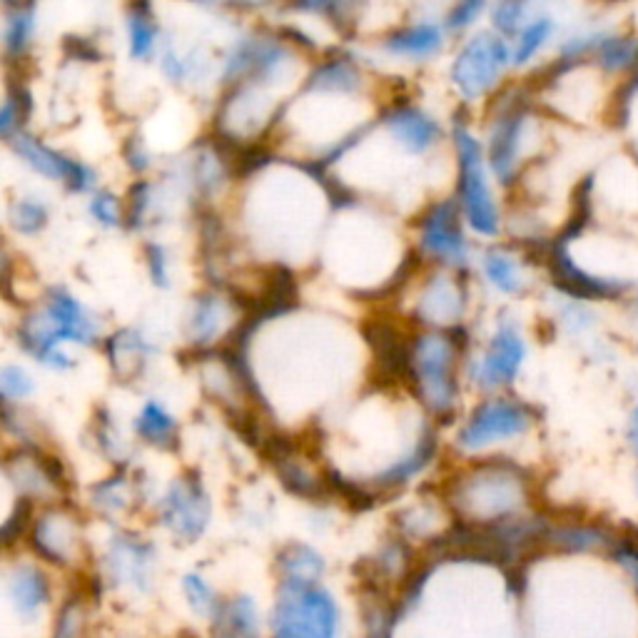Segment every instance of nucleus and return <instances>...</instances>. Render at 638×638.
Here are the masks:
<instances>
[{
    "label": "nucleus",
    "instance_id": "1",
    "mask_svg": "<svg viewBox=\"0 0 638 638\" xmlns=\"http://www.w3.org/2000/svg\"><path fill=\"white\" fill-rule=\"evenodd\" d=\"M534 494V479L524 466L491 460L456 476L446 497L456 509L466 511L472 521H499L519 517L521 509L532 507Z\"/></svg>",
    "mask_w": 638,
    "mask_h": 638
},
{
    "label": "nucleus",
    "instance_id": "2",
    "mask_svg": "<svg viewBox=\"0 0 638 638\" xmlns=\"http://www.w3.org/2000/svg\"><path fill=\"white\" fill-rule=\"evenodd\" d=\"M60 341H78L85 347L95 345L97 325L93 314L73 294L56 287L45 298L43 310L23 314L21 325H18V345L38 362L56 367V370H68V367H73V359L58 349Z\"/></svg>",
    "mask_w": 638,
    "mask_h": 638
},
{
    "label": "nucleus",
    "instance_id": "3",
    "mask_svg": "<svg viewBox=\"0 0 638 638\" xmlns=\"http://www.w3.org/2000/svg\"><path fill=\"white\" fill-rule=\"evenodd\" d=\"M466 341L469 335L460 325L417 329L415 341H411L409 390L434 415H452L456 407V397H460L456 362H460Z\"/></svg>",
    "mask_w": 638,
    "mask_h": 638
},
{
    "label": "nucleus",
    "instance_id": "4",
    "mask_svg": "<svg viewBox=\"0 0 638 638\" xmlns=\"http://www.w3.org/2000/svg\"><path fill=\"white\" fill-rule=\"evenodd\" d=\"M456 155V197L469 228L482 237H497L501 232V210L491 190L487 150L466 123H454Z\"/></svg>",
    "mask_w": 638,
    "mask_h": 638
},
{
    "label": "nucleus",
    "instance_id": "5",
    "mask_svg": "<svg viewBox=\"0 0 638 638\" xmlns=\"http://www.w3.org/2000/svg\"><path fill=\"white\" fill-rule=\"evenodd\" d=\"M536 138V118L524 101H509L494 113L489 123L487 140V165L491 177L501 187H511L524 175V165L529 160Z\"/></svg>",
    "mask_w": 638,
    "mask_h": 638
},
{
    "label": "nucleus",
    "instance_id": "6",
    "mask_svg": "<svg viewBox=\"0 0 638 638\" xmlns=\"http://www.w3.org/2000/svg\"><path fill=\"white\" fill-rule=\"evenodd\" d=\"M339 608L317 583H280L272 638H337Z\"/></svg>",
    "mask_w": 638,
    "mask_h": 638
},
{
    "label": "nucleus",
    "instance_id": "7",
    "mask_svg": "<svg viewBox=\"0 0 638 638\" xmlns=\"http://www.w3.org/2000/svg\"><path fill=\"white\" fill-rule=\"evenodd\" d=\"M509 68H514L511 40L494 31L474 33L462 43L449 66V80L464 101H482L487 97Z\"/></svg>",
    "mask_w": 638,
    "mask_h": 638
},
{
    "label": "nucleus",
    "instance_id": "8",
    "mask_svg": "<svg viewBox=\"0 0 638 638\" xmlns=\"http://www.w3.org/2000/svg\"><path fill=\"white\" fill-rule=\"evenodd\" d=\"M294 66L298 60L285 40L272 38V35H245L224 56L222 80L269 90L292 80Z\"/></svg>",
    "mask_w": 638,
    "mask_h": 638
},
{
    "label": "nucleus",
    "instance_id": "9",
    "mask_svg": "<svg viewBox=\"0 0 638 638\" xmlns=\"http://www.w3.org/2000/svg\"><path fill=\"white\" fill-rule=\"evenodd\" d=\"M536 417L538 415L532 404L517 397H491L476 404L456 442L469 452L497 442H509V439L526 434L536 425Z\"/></svg>",
    "mask_w": 638,
    "mask_h": 638
},
{
    "label": "nucleus",
    "instance_id": "10",
    "mask_svg": "<svg viewBox=\"0 0 638 638\" xmlns=\"http://www.w3.org/2000/svg\"><path fill=\"white\" fill-rule=\"evenodd\" d=\"M8 148L13 150V155L21 160L25 167H31L35 175L53 183L66 185L70 193H90L97 183L95 170L80 158L68 155L58 148H50L48 142L33 138L28 130L15 132L13 138H8Z\"/></svg>",
    "mask_w": 638,
    "mask_h": 638
},
{
    "label": "nucleus",
    "instance_id": "11",
    "mask_svg": "<svg viewBox=\"0 0 638 638\" xmlns=\"http://www.w3.org/2000/svg\"><path fill=\"white\" fill-rule=\"evenodd\" d=\"M160 521L179 542H195L205 534L210 521V497L202 476L195 469L177 476L167 489L165 499L160 501Z\"/></svg>",
    "mask_w": 638,
    "mask_h": 638
},
{
    "label": "nucleus",
    "instance_id": "12",
    "mask_svg": "<svg viewBox=\"0 0 638 638\" xmlns=\"http://www.w3.org/2000/svg\"><path fill=\"white\" fill-rule=\"evenodd\" d=\"M462 214L460 202L454 200H439L421 212L417 222L421 253L444 265L464 269L469 259V245L462 230Z\"/></svg>",
    "mask_w": 638,
    "mask_h": 638
},
{
    "label": "nucleus",
    "instance_id": "13",
    "mask_svg": "<svg viewBox=\"0 0 638 638\" xmlns=\"http://www.w3.org/2000/svg\"><path fill=\"white\" fill-rule=\"evenodd\" d=\"M618 529L622 526L587 517L549 519L544 549L546 554L554 552L566 556H608L611 546L616 544Z\"/></svg>",
    "mask_w": 638,
    "mask_h": 638
},
{
    "label": "nucleus",
    "instance_id": "14",
    "mask_svg": "<svg viewBox=\"0 0 638 638\" xmlns=\"http://www.w3.org/2000/svg\"><path fill=\"white\" fill-rule=\"evenodd\" d=\"M382 128L386 138L411 158H425L442 142V125L419 105H392L384 113Z\"/></svg>",
    "mask_w": 638,
    "mask_h": 638
},
{
    "label": "nucleus",
    "instance_id": "15",
    "mask_svg": "<svg viewBox=\"0 0 638 638\" xmlns=\"http://www.w3.org/2000/svg\"><path fill=\"white\" fill-rule=\"evenodd\" d=\"M526 359V341L521 337L517 325H499L497 335L491 337L487 355L482 364L472 370V380L482 390H497V386H509L521 372V364Z\"/></svg>",
    "mask_w": 638,
    "mask_h": 638
},
{
    "label": "nucleus",
    "instance_id": "16",
    "mask_svg": "<svg viewBox=\"0 0 638 638\" xmlns=\"http://www.w3.org/2000/svg\"><path fill=\"white\" fill-rule=\"evenodd\" d=\"M152 559H155V552L140 536L115 534L111 552L105 556L107 577L113 579V583H130L138 591H146L150 583Z\"/></svg>",
    "mask_w": 638,
    "mask_h": 638
},
{
    "label": "nucleus",
    "instance_id": "17",
    "mask_svg": "<svg viewBox=\"0 0 638 638\" xmlns=\"http://www.w3.org/2000/svg\"><path fill=\"white\" fill-rule=\"evenodd\" d=\"M78 544V524L70 511L53 507L35 521L31 546L48 564L66 566Z\"/></svg>",
    "mask_w": 638,
    "mask_h": 638
},
{
    "label": "nucleus",
    "instance_id": "18",
    "mask_svg": "<svg viewBox=\"0 0 638 638\" xmlns=\"http://www.w3.org/2000/svg\"><path fill=\"white\" fill-rule=\"evenodd\" d=\"M444 40H446L444 23L417 21L411 25H404V28L392 31L390 35H384L382 50L392 58L421 62V60L439 56L444 48Z\"/></svg>",
    "mask_w": 638,
    "mask_h": 638
},
{
    "label": "nucleus",
    "instance_id": "19",
    "mask_svg": "<svg viewBox=\"0 0 638 638\" xmlns=\"http://www.w3.org/2000/svg\"><path fill=\"white\" fill-rule=\"evenodd\" d=\"M591 62L608 76L611 80L622 83L638 70V33L636 31H601V38L594 48Z\"/></svg>",
    "mask_w": 638,
    "mask_h": 638
},
{
    "label": "nucleus",
    "instance_id": "20",
    "mask_svg": "<svg viewBox=\"0 0 638 638\" xmlns=\"http://www.w3.org/2000/svg\"><path fill=\"white\" fill-rule=\"evenodd\" d=\"M466 304V290L460 280L446 275H431L421 292L417 320L419 322H454L462 317Z\"/></svg>",
    "mask_w": 638,
    "mask_h": 638
},
{
    "label": "nucleus",
    "instance_id": "21",
    "mask_svg": "<svg viewBox=\"0 0 638 638\" xmlns=\"http://www.w3.org/2000/svg\"><path fill=\"white\" fill-rule=\"evenodd\" d=\"M152 352H155V349H152L146 335L138 329H120L105 341L107 362H111L113 372L118 374L120 380H132V376L142 374Z\"/></svg>",
    "mask_w": 638,
    "mask_h": 638
},
{
    "label": "nucleus",
    "instance_id": "22",
    "mask_svg": "<svg viewBox=\"0 0 638 638\" xmlns=\"http://www.w3.org/2000/svg\"><path fill=\"white\" fill-rule=\"evenodd\" d=\"M8 594H11L18 614L23 618H35L40 606L50 601V581L38 566L31 564L15 566L11 577H8Z\"/></svg>",
    "mask_w": 638,
    "mask_h": 638
},
{
    "label": "nucleus",
    "instance_id": "23",
    "mask_svg": "<svg viewBox=\"0 0 638 638\" xmlns=\"http://www.w3.org/2000/svg\"><path fill=\"white\" fill-rule=\"evenodd\" d=\"M135 434H138L142 442L165 449V452H175L179 446L177 421L167 415V409L160 402H148L146 407L140 409L138 419H135Z\"/></svg>",
    "mask_w": 638,
    "mask_h": 638
},
{
    "label": "nucleus",
    "instance_id": "24",
    "mask_svg": "<svg viewBox=\"0 0 638 638\" xmlns=\"http://www.w3.org/2000/svg\"><path fill=\"white\" fill-rule=\"evenodd\" d=\"M556 21L549 13H538L529 18V23L521 33L511 40V53H514V68H526L542 56L546 45L554 40Z\"/></svg>",
    "mask_w": 638,
    "mask_h": 638
},
{
    "label": "nucleus",
    "instance_id": "25",
    "mask_svg": "<svg viewBox=\"0 0 638 638\" xmlns=\"http://www.w3.org/2000/svg\"><path fill=\"white\" fill-rule=\"evenodd\" d=\"M277 571L287 583H317L325 573V559L308 544H290L277 554Z\"/></svg>",
    "mask_w": 638,
    "mask_h": 638
},
{
    "label": "nucleus",
    "instance_id": "26",
    "mask_svg": "<svg viewBox=\"0 0 638 638\" xmlns=\"http://www.w3.org/2000/svg\"><path fill=\"white\" fill-rule=\"evenodd\" d=\"M437 452V434L434 429H425V434L419 437L417 446L411 449V454L407 460L397 462L390 469H384L380 476L374 479V487L384 491V489H397L402 484H407L411 476L419 474L425 466L431 462V456Z\"/></svg>",
    "mask_w": 638,
    "mask_h": 638
},
{
    "label": "nucleus",
    "instance_id": "27",
    "mask_svg": "<svg viewBox=\"0 0 638 638\" xmlns=\"http://www.w3.org/2000/svg\"><path fill=\"white\" fill-rule=\"evenodd\" d=\"M158 23L148 3H135L128 11V53L132 60L146 62L158 50Z\"/></svg>",
    "mask_w": 638,
    "mask_h": 638
},
{
    "label": "nucleus",
    "instance_id": "28",
    "mask_svg": "<svg viewBox=\"0 0 638 638\" xmlns=\"http://www.w3.org/2000/svg\"><path fill=\"white\" fill-rule=\"evenodd\" d=\"M482 267L494 290H499L504 294L524 292V287H526L524 269H521L519 259L511 253H507V250H499V247L487 250L482 259Z\"/></svg>",
    "mask_w": 638,
    "mask_h": 638
},
{
    "label": "nucleus",
    "instance_id": "29",
    "mask_svg": "<svg viewBox=\"0 0 638 638\" xmlns=\"http://www.w3.org/2000/svg\"><path fill=\"white\" fill-rule=\"evenodd\" d=\"M35 35V5L18 3L11 5L3 23V50L5 58H23L31 48Z\"/></svg>",
    "mask_w": 638,
    "mask_h": 638
},
{
    "label": "nucleus",
    "instance_id": "30",
    "mask_svg": "<svg viewBox=\"0 0 638 638\" xmlns=\"http://www.w3.org/2000/svg\"><path fill=\"white\" fill-rule=\"evenodd\" d=\"M222 322V300L218 292H202L195 298L190 322H187V332L195 347H205L210 339L218 337Z\"/></svg>",
    "mask_w": 638,
    "mask_h": 638
},
{
    "label": "nucleus",
    "instance_id": "31",
    "mask_svg": "<svg viewBox=\"0 0 638 638\" xmlns=\"http://www.w3.org/2000/svg\"><path fill=\"white\" fill-rule=\"evenodd\" d=\"M529 13H532V0H491V31L504 35L507 40H514L532 18Z\"/></svg>",
    "mask_w": 638,
    "mask_h": 638
},
{
    "label": "nucleus",
    "instance_id": "32",
    "mask_svg": "<svg viewBox=\"0 0 638 638\" xmlns=\"http://www.w3.org/2000/svg\"><path fill=\"white\" fill-rule=\"evenodd\" d=\"M8 220H11V228L18 232V235L33 237L45 230V224H48V220H50V210H48V205L40 200V197L23 195L11 205Z\"/></svg>",
    "mask_w": 638,
    "mask_h": 638
},
{
    "label": "nucleus",
    "instance_id": "33",
    "mask_svg": "<svg viewBox=\"0 0 638 638\" xmlns=\"http://www.w3.org/2000/svg\"><path fill=\"white\" fill-rule=\"evenodd\" d=\"M275 469H277V476H280V482L285 484V489L294 494V497L322 499L329 494L325 479H320V476H312L308 469H302V466L294 462V456L292 460L275 464Z\"/></svg>",
    "mask_w": 638,
    "mask_h": 638
},
{
    "label": "nucleus",
    "instance_id": "34",
    "mask_svg": "<svg viewBox=\"0 0 638 638\" xmlns=\"http://www.w3.org/2000/svg\"><path fill=\"white\" fill-rule=\"evenodd\" d=\"M606 559L618 566V571L624 573L628 587H631L634 596L638 599V532L634 526L618 529L616 544L611 546Z\"/></svg>",
    "mask_w": 638,
    "mask_h": 638
},
{
    "label": "nucleus",
    "instance_id": "35",
    "mask_svg": "<svg viewBox=\"0 0 638 638\" xmlns=\"http://www.w3.org/2000/svg\"><path fill=\"white\" fill-rule=\"evenodd\" d=\"M491 8V0H454L444 18L446 33L460 35L474 28V23Z\"/></svg>",
    "mask_w": 638,
    "mask_h": 638
},
{
    "label": "nucleus",
    "instance_id": "36",
    "mask_svg": "<svg viewBox=\"0 0 638 638\" xmlns=\"http://www.w3.org/2000/svg\"><path fill=\"white\" fill-rule=\"evenodd\" d=\"M128 494H130L128 476L118 472L93 489V504L101 511H120L128 504Z\"/></svg>",
    "mask_w": 638,
    "mask_h": 638
},
{
    "label": "nucleus",
    "instance_id": "37",
    "mask_svg": "<svg viewBox=\"0 0 638 638\" xmlns=\"http://www.w3.org/2000/svg\"><path fill=\"white\" fill-rule=\"evenodd\" d=\"M183 589H185V599L190 601L195 614L212 618L214 611L220 608L222 599H218V594L210 589V583L202 577H197V573H187L183 581Z\"/></svg>",
    "mask_w": 638,
    "mask_h": 638
},
{
    "label": "nucleus",
    "instance_id": "38",
    "mask_svg": "<svg viewBox=\"0 0 638 638\" xmlns=\"http://www.w3.org/2000/svg\"><path fill=\"white\" fill-rule=\"evenodd\" d=\"M90 214L103 228H118L123 224V205L111 190H97L90 200Z\"/></svg>",
    "mask_w": 638,
    "mask_h": 638
},
{
    "label": "nucleus",
    "instance_id": "39",
    "mask_svg": "<svg viewBox=\"0 0 638 638\" xmlns=\"http://www.w3.org/2000/svg\"><path fill=\"white\" fill-rule=\"evenodd\" d=\"M83 624H85V618H83V604H80V596L68 599L58 614L56 636L53 638H80V634H83Z\"/></svg>",
    "mask_w": 638,
    "mask_h": 638
},
{
    "label": "nucleus",
    "instance_id": "40",
    "mask_svg": "<svg viewBox=\"0 0 638 638\" xmlns=\"http://www.w3.org/2000/svg\"><path fill=\"white\" fill-rule=\"evenodd\" d=\"M0 390H3L5 399H23L33 392V380L21 367H5L0 374Z\"/></svg>",
    "mask_w": 638,
    "mask_h": 638
},
{
    "label": "nucleus",
    "instance_id": "41",
    "mask_svg": "<svg viewBox=\"0 0 638 638\" xmlns=\"http://www.w3.org/2000/svg\"><path fill=\"white\" fill-rule=\"evenodd\" d=\"M31 511H33L31 499L23 497L21 504H18V509L13 511V517L5 521L3 529H0V538H3L5 546H11L15 538L25 532V526H28V521H31Z\"/></svg>",
    "mask_w": 638,
    "mask_h": 638
},
{
    "label": "nucleus",
    "instance_id": "42",
    "mask_svg": "<svg viewBox=\"0 0 638 638\" xmlns=\"http://www.w3.org/2000/svg\"><path fill=\"white\" fill-rule=\"evenodd\" d=\"M146 263H148L152 282H155L158 287H167L170 277H167V255H165V250L160 245H155V242H150V245H146Z\"/></svg>",
    "mask_w": 638,
    "mask_h": 638
},
{
    "label": "nucleus",
    "instance_id": "43",
    "mask_svg": "<svg viewBox=\"0 0 638 638\" xmlns=\"http://www.w3.org/2000/svg\"><path fill=\"white\" fill-rule=\"evenodd\" d=\"M624 437H626L628 452H631V456L638 462V402L634 404L631 409H628V419H626V431H624Z\"/></svg>",
    "mask_w": 638,
    "mask_h": 638
},
{
    "label": "nucleus",
    "instance_id": "44",
    "mask_svg": "<svg viewBox=\"0 0 638 638\" xmlns=\"http://www.w3.org/2000/svg\"><path fill=\"white\" fill-rule=\"evenodd\" d=\"M337 3L339 0H298L300 8H304V11H314V13L329 11V8H335Z\"/></svg>",
    "mask_w": 638,
    "mask_h": 638
},
{
    "label": "nucleus",
    "instance_id": "45",
    "mask_svg": "<svg viewBox=\"0 0 638 638\" xmlns=\"http://www.w3.org/2000/svg\"><path fill=\"white\" fill-rule=\"evenodd\" d=\"M214 638H257V634H242L232 628H214Z\"/></svg>",
    "mask_w": 638,
    "mask_h": 638
},
{
    "label": "nucleus",
    "instance_id": "46",
    "mask_svg": "<svg viewBox=\"0 0 638 638\" xmlns=\"http://www.w3.org/2000/svg\"><path fill=\"white\" fill-rule=\"evenodd\" d=\"M628 312L634 314V317H638V287H636V292L631 294V298H628Z\"/></svg>",
    "mask_w": 638,
    "mask_h": 638
},
{
    "label": "nucleus",
    "instance_id": "47",
    "mask_svg": "<svg viewBox=\"0 0 638 638\" xmlns=\"http://www.w3.org/2000/svg\"><path fill=\"white\" fill-rule=\"evenodd\" d=\"M3 3L11 8V5H18V3H23V0H3Z\"/></svg>",
    "mask_w": 638,
    "mask_h": 638
},
{
    "label": "nucleus",
    "instance_id": "48",
    "mask_svg": "<svg viewBox=\"0 0 638 638\" xmlns=\"http://www.w3.org/2000/svg\"><path fill=\"white\" fill-rule=\"evenodd\" d=\"M177 638H195L193 634H183V636H177Z\"/></svg>",
    "mask_w": 638,
    "mask_h": 638
},
{
    "label": "nucleus",
    "instance_id": "49",
    "mask_svg": "<svg viewBox=\"0 0 638 638\" xmlns=\"http://www.w3.org/2000/svg\"><path fill=\"white\" fill-rule=\"evenodd\" d=\"M636 494H638V476H636Z\"/></svg>",
    "mask_w": 638,
    "mask_h": 638
}]
</instances>
